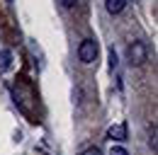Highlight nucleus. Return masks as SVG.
Masks as SVG:
<instances>
[{"mask_svg": "<svg viewBox=\"0 0 158 155\" xmlns=\"http://www.w3.org/2000/svg\"><path fill=\"white\" fill-rule=\"evenodd\" d=\"M98 54H100V46L95 39H83L78 46V58L80 63H85V66H93L95 61H98Z\"/></svg>", "mask_w": 158, "mask_h": 155, "instance_id": "f257e3e1", "label": "nucleus"}, {"mask_svg": "<svg viewBox=\"0 0 158 155\" xmlns=\"http://www.w3.org/2000/svg\"><path fill=\"white\" fill-rule=\"evenodd\" d=\"M127 54H129V61H131V63L141 66V63L146 61V46H143L141 41H134V44H129Z\"/></svg>", "mask_w": 158, "mask_h": 155, "instance_id": "f03ea898", "label": "nucleus"}, {"mask_svg": "<svg viewBox=\"0 0 158 155\" xmlns=\"http://www.w3.org/2000/svg\"><path fill=\"white\" fill-rule=\"evenodd\" d=\"M107 138L112 141H127V124H114L107 129Z\"/></svg>", "mask_w": 158, "mask_h": 155, "instance_id": "7ed1b4c3", "label": "nucleus"}, {"mask_svg": "<svg viewBox=\"0 0 158 155\" xmlns=\"http://www.w3.org/2000/svg\"><path fill=\"white\" fill-rule=\"evenodd\" d=\"M105 7H107V12H110V15H119V12L127 7V0H107V2H105Z\"/></svg>", "mask_w": 158, "mask_h": 155, "instance_id": "20e7f679", "label": "nucleus"}, {"mask_svg": "<svg viewBox=\"0 0 158 155\" xmlns=\"http://www.w3.org/2000/svg\"><path fill=\"white\" fill-rule=\"evenodd\" d=\"M110 155H129L122 145H112V150H110Z\"/></svg>", "mask_w": 158, "mask_h": 155, "instance_id": "39448f33", "label": "nucleus"}, {"mask_svg": "<svg viewBox=\"0 0 158 155\" xmlns=\"http://www.w3.org/2000/svg\"><path fill=\"white\" fill-rule=\"evenodd\" d=\"M80 155H102V150L93 145V148H85V150H83V153H80Z\"/></svg>", "mask_w": 158, "mask_h": 155, "instance_id": "423d86ee", "label": "nucleus"}, {"mask_svg": "<svg viewBox=\"0 0 158 155\" xmlns=\"http://www.w3.org/2000/svg\"><path fill=\"white\" fill-rule=\"evenodd\" d=\"M61 5H63V7H73V5H76V2H78V0H59Z\"/></svg>", "mask_w": 158, "mask_h": 155, "instance_id": "0eeeda50", "label": "nucleus"}]
</instances>
